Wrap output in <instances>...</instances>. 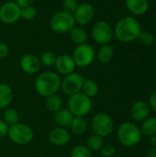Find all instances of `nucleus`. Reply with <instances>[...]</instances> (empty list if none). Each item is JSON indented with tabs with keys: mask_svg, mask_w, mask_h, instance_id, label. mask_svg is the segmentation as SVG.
<instances>
[{
	"mask_svg": "<svg viewBox=\"0 0 156 157\" xmlns=\"http://www.w3.org/2000/svg\"><path fill=\"white\" fill-rule=\"evenodd\" d=\"M61 83L62 78L59 74L52 71H46L36 77L34 87L36 92L45 98L51 95L57 94L61 89Z\"/></svg>",
	"mask_w": 156,
	"mask_h": 157,
	"instance_id": "f257e3e1",
	"label": "nucleus"
},
{
	"mask_svg": "<svg viewBox=\"0 0 156 157\" xmlns=\"http://www.w3.org/2000/svg\"><path fill=\"white\" fill-rule=\"evenodd\" d=\"M141 31V25L136 18L133 17H125L116 24L114 34L119 40L130 42L137 40Z\"/></svg>",
	"mask_w": 156,
	"mask_h": 157,
	"instance_id": "f03ea898",
	"label": "nucleus"
},
{
	"mask_svg": "<svg viewBox=\"0 0 156 157\" xmlns=\"http://www.w3.org/2000/svg\"><path fill=\"white\" fill-rule=\"evenodd\" d=\"M141 129L133 122L126 121L121 123L117 130L118 141L126 147H133L142 140Z\"/></svg>",
	"mask_w": 156,
	"mask_h": 157,
	"instance_id": "7ed1b4c3",
	"label": "nucleus"
},
{
	"mask_svg": "<svg viewBox=\"0 0 156 157\" xmlns=\"http://www.w3.org/2000/svg\"><path fill=\"white\" fill-rule=\"evenodd\" d=\"M93 109L92 98L86 96L83 92L72 95L68 98V109L74 117L87 116Z\"/></svg>",
	"mask_w": 156,
	"mask_h": 157,
	"instance_id": "20e7f679",
	"label": "nucleus"
},
{
	"mask_svg": "<svg viewBox=\"0 0 156 157\" xmlns=\"http://www.w3.org/2000/svg\"><path fill=\"white\" fill-rule=\"evenodd\" d=\"M7 136L9 140L17 145L29 144L34 139V132L32 128L22 122H17L9 127Z\"/></svg>",
	"mask_w": 156,
	"mask_h": 157,
	"instance_id": "39448f33",
	"label": "nucleus"
},
{
	"mask_svg": "<svg viewBox=\"0 0 156 157\" xmlns=\"http://www.w3.org/2000/svg\"><path fill=\"white\" fill-rule=\"evenodd\" d=\"M75 24L76 23L74 15L64 10L56 12L50 19L51 29L54 32L60 34L70 32V30L75 26Z\"/></svg>",
	"mask_w": 156,
	"mask_h": 157,
	"instance_id": "423d86ee",
	"label": "nucleus"
},
{
	"mask_svg": "<svg viewBox=\"0 0 156 157\" xmlns=\"http://www.w3.org/2000/svg\"><path fill=\"white\" fill-rule=\"evenodd\" d=\"M91 128L94 134L106 138L113 132L114 121L108 113L98 112L91 120Z\"/></svg>",
	"mask_w": 156,
	"mask_h": 157,
	"instance_id": "0eeeda50",
	"label": "nucleus"
},
{
	"mask_svg": "<svg viewBox=\"0 0 156 157\" xmlns=\"http://www.w3.org/2000/svg\"><path fill=\"white\" fill-rule=\"evenodd\" d=\"M72 57L76 66L86 68L94 62L96 58V52L90 44L84 43L82 45H78L74 49Z\"/></svg>",
	"mask_w": 156,
	"mask_h": 157,
	"instance_id": "6e6552de",
	"label": "nucleus"
},
{
	"mask_svg": "<svg viewBox=\"0 0 156 157\" xmlns=\"http://www.w3.org/2000/svg\"><path fill=\"white\" fill-rule=\"evenodd\" d=\"M91 35L97 43L104 45L108 44L112 40L114 31L109 23L105 20H99L94 24L91 30Z\"/></svg>",
	"mask_w": 156,
	"mask_h": 157,
	"instance_id": "1a4fd4ad",
	"label": "nucleus"
},
{
	"mask_svg": "<svg viewBox=\"0 0 156 157\" xmlns=\"http://www.w3.org/2000/svg\"><path fill=\"white\" fill-rule=\"evenodd\" d=\"M84 81L85 78L81 74L76 72L71 73L62 79L61 90L63 92V94L70 97L82 91Z\"/></svg>",
	"mask_w": 156,
	"mask_h": 157,
	"instance_id": "9d476101",
	"label": "nucleus"
},
{
	"mask_svg": "<svg viewBox=\"0 0 156 157\" xmlns=\"http://www.w3.org/2000/svg\"><path fill=\"white\" fill-rule=\"evenodd\" d=\"M21 7L15 1H8L0 6V20L6 25H12L20 19Z\"/></svg>",
	"mask_w": 156,
	"mask_h": 157,
	"instance_id": "9b49d317",
	"label": "nucleus"
},
{
	"mask_svg": "<svg viewBox=\"0 0 156 157\" xmlns=\"http://www.w3.org/2000/svg\"><path fill=\"white\" fill-rule=\"evenodd\" d=\"M73 15L75 23H77L81 27L86 26L93 20L95 17V8L91 4L85 2L78 5L76 10Z\"/></svg>",
	"mask_w": 156,
	"mask_h": 157,
	"instance_id": "f8f14e48",
	"label": "nucleus"
},
{
	"mask_svg": "<svg viewBox=\"0 0 156 157\" xmlns=\"http://www.w3.org/2000/svg\"><path fill=\"white\" fill-rule=\"evenodd\" d=\"M20 69L27 75H36L41 66L40 58L33 53L24 54L19 61Z\"/></svg>",
	"mask_w": 156,
	"mask_h": 157,
	"instance_id": "ddd939ff",
	"label": "nucleus"
},
{
	"mask_svg": "<svg viewBox=\"0 0 156 157\" xmlns=\"http://www.w3.org/2000/svg\"><path fill=\"white\" fill-rule=\"evenodd\" d=\"M49 142L54 146H64L71 140V133L66 128L55 127L51 129L48 135Z\"/></svg>",
	"mask_w": 156,
	"mask_h": 157,
	"instance_id": "4468645a",
	"label": "nucleus"
},
{
	"mask_svg": "<svg viewBox=\"0 0 156 157\" xmlns=\"http://www.w3.org/2000/svg\"><path fill=\"white\" fill-rule=\"evenodd\" d=\"M54 67L57 74L65 76L71 73H74L76 65L72 56L67 54H61L57 56Z\"/></svg>",
	"mask_w": 156,
	"mask_h": 157,
	"instance_id": "2eb2a0df",
	"label": "nucleus"
},
{
	"mask_svg": "<svg viewBox=\"0 0 156 157\" xmlns=\"http://www.w3.org/2000/svg\"><path fill=\"white\" fill-rule=\"evenodd\" d=\"M150 113V107L144 101H136L132 104L130 109L131 117L137 122H143L148 118Z\"/></svg>",
	"mask_w": 156,
	"mask_h": 157,
	"instance_id": "dca6fc26",
	"label": "nucleus"
},
{
	"mask_svg": "<svg viewBox=\"0 0 156 157\" xmlns=\"http://www.w3.org/2000/svg\"><path fill=\"white\" fill-rule=\"evenodd\" d=\"M74 115L68 109H61L53 115V121L58 127L67 128L74 120Z\"/></svg>",
	"mask_w": 156,
	"mask_h": 157,
	"instance_id": "f3484780",
	"label": "nucleus"
},
{
	"mask_svg": "<svg viewBox=\"0 0 156 157\" xmlns=\"http://www.w3.org/2000/svg\"><path fill=\"white\" fill-rule=\"evenodd\" d=\"M125 4L128 10L136 16L145 14L149 7V3L147 0H126Z\"/></svg>",
	"mask_w": 156,
	"mask_h": 157,
	"instance_id": "a211bd4d",
	"label": "nucleus"
},
{
	"mask_svg": "<svg viewBox=\"0 0 156 157\" xmlns=\"http://www.w3.org/2000/svg\"><path fill=\"white\" fill-rule=\"evenodd\" d=\"M13 100V90L6 83H0V109L9 107Z\"/></svg>",
	"mask_w": 156,
	"mask_h": 157,
	"instance_id": "6ab92c4d",
	"label": "nucleus"
},
{
	"mask_svg": "<svg viewBox=\"0 0 156 157\" xmlns=\"http://www.w3.org/2000/svg\"><path fill=\"white\" fill-rule=\"evenodd\" d=\"M71 132L75 136H81L86 133L88 128L87 121L85 117H74L69 126Z\"/></svg>",
	"mask_w": 156,
	"mask_h": 157,
	"instance_id": "aec40b11",
	"label": "nucleus"
},
{
	"mask_svg": "<svg viewBox=\"0 0 156 157\" xmlns=\"http://www.w3.org/2000/svg\"><path fill=\"white\" fill-rule=\"evenodd\" d=\"M71 40L78 45H82L86 42L87 40V33L85 29H83L81 26H74L69 32Z\"/></svg>",
	"mask_w": 156,
	"mask_h": 157,
	"instance_id": "412c9836",
	"label": "nucleus"
},
{
	"mask_svg": "<svg viewBox=\"0 0 156 157\" xmlns=\"http://www.w3.org/2000/svg\"><path fill=\"white\" fill-rule=\"evenodd\" d=\"M63 98H61V96L58 95V93L45 98V107L49 111L52 113H55L63 109Z\"/></svg>",
	"mask_w": 156,
	"mask_h": 157,
	"instance_id": "4be33fe9",
	"label": "nucleus"
},
{
	"mask_svg": "<svg viewBox=\"0 0 156 157\" xmlns=\"http://www.w3.org/2000/svg\"><path fill=\"white\" fill-rule=\"evenodd\" d=\"M141 132L143 135L146 137H152L156 135V118L155 117H148L142 122Z\"/></svg>",
	"mask_w": 156,
	"mask_h": 157,
	"instance_id": "5701e85b",
	"label": "nucleus"
},
{
	"mask_svg": "<svg viewBox=\"0 0 156 157\" xmlns=\"http://www.w3.org/2000/svg\"><path fill=\"white\" fill-rule=\"evenodd\" d=\"M98 90H99L98 85L95 80L90 79V78L85 79L81 92H83L88 98H93L97 97V95L98 94Z\"/></svg>",
	"mask_w": 156,
	"mask_h": 157,
	"instance_id": "b1692460",
	"label": "nucleus"
},
{
	"mask_svg": "<svg viewBox=\"0 0 156 157\" xmlns=\"http://www.w3.org/2000/svg\"><path fill=\"white\" fill-rule=\"evenodd\" d=\"M97 55L99 62L103 63H108L112 60L114 56V49L109 44H104L99 48Z\"/></svg>",
	"mask_w": 156,
	"mask_h": 157,
	"instance_id": "393cba45",
	"label": "nucleus"
},
{
	"mask_svg": "<svg viewBox=\"0 0 156 157\" xmlns=\"http://www.w3.org/2000/svg\"><path fill=\"white\" fill-rule=\"evenodd\" d=\"M19 119H20V116H19V113L18 111L14 109V108H6L5 109V111L3 113V121L10 127L17 122H19Z\"/></svg>",
	"mask_w": 156,
	"mask_h": 157,
	"instance_id": "a878e982",
	"label": "nucleus"
},
{
	"mask_svg": "<svg viewBox=\"0 0 156 157\" xmlns=\"http://www.w3.org/2000/svg\"><path fill=\"white\" fill-rule=\"evenodd\" d=\"M86 145L91 152L100 151L101 148L105 145V140L103 137L94 134L87 138Z\"/></svg>",
	"mask_w": 156,
	"mask_h": 157,
	"instance_id": "bb28decb",
	"label": "nucleus"
},
{
	"mask_svg": "<svg viewBox=\"0 0 156 157\" xmlns=\"http://www.w3.org/2000/svg\"><path fill=\"white\" fill-rule=\"evenodd\" d=\"M70 157H92V152L86 144H77L71 150Z\"/></svg>",
	"mask_w": 156,
	"mask_h": 157,
	"instance_id": "cd10ccee",
	"label": "nucleus"
},
{
	"mask_svg": "<svg viewBox=\"0 0 156 157\" xmlns=\"http://www.w3.org/2000/svg\"><path fill=\"white\" fill-rule=\"evenodd\" d=\"M56 58H57V56L55 55V53H53L51 51H45L44 52H42L40 60L41 64H43L47 67H51V66H54Z\"/></svg>",
	"mask_w": 156,
	"mask_h": 157,
	"instance_id": "c85d7f7f",
	"label": "nucleus"
},
{
	"mask_svg": "<svg viewBox=\"0 0 156 157\" xmlns=\"http://www.w3.org/2000/svg\"><path fill=\"white\" fill-rule=\"evenodd\" d=\"M36 16H37V9L32 5L21 7L20 18H23L24 20H27V21H30L34 19Z\"/></svg>",
	"mask_w": 156,
	"mask_h": 157,
	"instance_id": "c756f323",
	"label": "nucleus"
},
{
	"mask_svg": "<svg viewBox=\"0 0 156 157\" xmlns=\"http://www.w3.org/2000/svg\"><path fill=\"white\" fill-rule=\"evenodd\" d=\"M139 41L144 45V46H150L154 43V37L153 35V33H151L150 31H147V30H144V31H141V33L139 34V37L138 39Z\"/></svg>",
	"mask_w": 156,
	"mask_h": 157,
	"instance_id": "7c9ffc66",
	"label": "nucleus"
},
{
	"mask_svg": "<svg viewBox=\"0 0 156 157\" xmlns=\"http://www.w3.org/2000/svg\"><path fill=\"white\" fill-rule=\"evenodd\" d=\"M77 0H63V10L74 14L78 6Z\"/></svg>",
	"mask_w": 156,
	"mask_h": 157,
	"instance_id": "2f4dec72",
	"label": "nucleus"
},
{
	"mask_svg": "<svg viewBox=\"0 0 156 157\" xmlns=\"http://www.w3.org/2000/svg\"><path fill=\"white\" fill-rule=\"evenodd\" d=\"M115 153H116V148L110 144L104 145L100 150V154L103 157H112L115 155Z\"/></svg>",
	"mask_w": 156,
	"mask_h": 157,
	"instance_id": "473e14b6",
	"label": "nucleus"
},
{
	"mask_svg": "<svg viewBox=\"0 0 156 157\" xmlns=\"http://www.w3.org/2000/svg\"><path fill=\"white\" fill-rule=\"evenodd\" d=\"M9 126L3 121L0 120V139H3L7 136Z\"/></svg>",
	"mask_w": 156,
	"mask_h": 157,
	"instance_id": "72a5a7b5",
	"label": "nucleus"
},
{
	"mask_svg": "<svg viewBox=\"0 0 156 157\" xmlns=\"http://www.w3.org/2000/svg\"><path fill=\"white\" fill-rule=\"evenodd\" d=\"M9 53V47L4 43V42H0V59H4L6 58Z\"/></svg>",
	"mask_w": 156,
	"mask_h": 157,
	"instance_id": "f704fd0d",
	"label": "nucleus"
},
{
	"mask_svg": "<svg viewBox=\"0 0 156 157\" xmlns=\"http://www.w3.org/2000/svg\"><path fill=\"white\" fill-rule=\"evenodd\" d=\"M148 105H149L150 109H152L154 111L156 112V90H154L152 93V95L149 98V104Z\"/></svg>",
	"mask_w": 156,
	"mask_h": 157,
	"instance_id": "c9c22d12",
	"label": "nucleus"
},
{
	"mask_svg": "<svg viewBox=\"0 0 156 157\" xmlns=\"http://www.w3.org/2000/svg\"><path fill=\"white\" fill-rule=\"evenodd\" d=\"M20 7H24V6H31L34 2V0H16L15 1Z\"/></svg>",
	"mask_w": 156,
	"mask_h": 157,
	"instance_id": "e433bc0d",
	"label": "nucleus"
},
{
	"mask_svg": "<svg viewBox=\"0 0 156 157\" xmlns=\"http://www.w3.org/2000/svg\"><path fill=\"white\" fill-rule=\"evenodd\" d=\"M145 157H156V147H152L146 153Z\"/></svg>",
	"mask_w": 156,
	"mask_h": 157,
	"instance_id": "4c0bfd02",
	"label": "nucleus"
},
{
	"mask_svg": "<svg viewBox=\"0 0 156 157\" xmlns=\"http://www.w3.org/2000/svg\"><path fill=\"white\" fill-rule=\"evenodd\" d=\"M150 144L152 147H156V135L150 137Z\"/></svg>",
	"mask_w": 156,
	"mask_h": 157,
	"instance_id": "58836bf2",
	"label": "nucleus"
},
{
	"mask_svg": "<svg viewBox=\"0 0 156 157\" xmlns=\"http://www.w3.org/2000/svg\"><path fill=\"white\" fill-rule=\"evenodd\" d=\"M32 157H41V156H32Z\"/></svg>",
	"mask_w": 156,
	"mask_h": 157,
	"instance_id": "ea45409f",
	"label": "nucleus"
},
{
	"mask_svg": "<svg viewBox=\"0 0 156 157\" xmlns=\"http://www.w3.org/2000/svg\"><path fill=\"white\" fill-rule=\"evenodd\" d=\"M155 18H156V11H155Z\"/></svg>",
	"mask_w": 156,
	"mask_h": 157,
	"instance_id": "a19ab883",
	"label": "nucleus"
}]
</instances>
